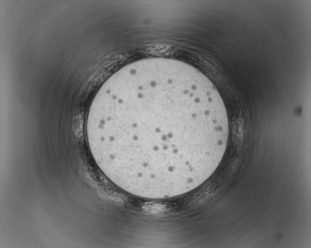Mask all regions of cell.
Masks as SVG:
<instances>
[{"instance_id":"cell-1","label":"cell","mask_w":311,"mask_h":248,"mask_svg":"<svg viewBox=\"0 0 311 248\" xmlns=\"http://www.w3.org/2000/svg\"><path fill=\"white\" fill-rule=\"evenodd\" d=\"M99 135L123 168L167 184L200 171L228 133L222 99L189 64L156 66L124 78L97 120Z\"/></svg>"}]
</instances>
